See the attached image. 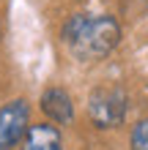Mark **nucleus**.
Masks as SVG:
<instances>
[{
	"mask_svg": "<svg viewBox=\"0 0 148 150\" xmlns=\"http://www.w3.org/2000/svg\"><path fill=\"white\" fill-rule=\"evenodd\" d=\"M22 150H63V139L60 131L52 123H36L28 128L22 139Z\"/></svg>",
	"mask_w": 148,
	"mask_h": 150,
	"instance_id": "5",
	"label": "nucleus"
},
{
	"mask_svg": "<svg viewBox=\"0 0 148 150\" xmlns=\"http://www.w3.org/2000/svg\"><path fill=\"white\" fill-rule=\"evenodd\" d=\"M41 109L49 120L60 123V126H66V123L74 120V104H71V96H69L63 87H49L44 90L41 96Z\"/></svg>",
	"mask_w": 148,
	"mask_h": 150,
	"instance_id": "4",
	"label": "nucleus"
},
{
	"mask_svg": "<svg viewBox=\"0 0 148 150\" xmlns=\"http://www.w3.org/2000/svg\"><path fill=\"white\" fill-rule=\"evenodd\" d=\"M129 142H132V150H148V117L145 120H137L134 126H132Z\"/></svg>",
	"mask_w": 148,
	"mask_h": 150,
	"instance_id": "6",
	"label": "nucleus"
},
{
	"mask_svg": "<svg viewBox=\"0 0 148 150\" xmlns=\"http://www.w3.org/2000/svg\"><path fill=\"white\" fill-rule=\"evenodd\" d=\"M77 60H102L121 41V28L110 14H71L60 30Z\"/></svg>",
	"mask_w": 148,
	"mask_h": 150,
	"instance_id": "1",
	"label": "nucleus"
},
{
	"mask_svg": "<svg viewBox=\"0 0 148 150\" xmlns=\"http://www.w3.org/2000/svg\"><path fill=\"white\" fill-rule=\"evenodd\" d=\"M129 96L124 87H96L88 98V117L96 128H115L124 123Z\"/></svg>",
	"mask_w": 148,
	"mask_h": 150,
	"instance_id": "2",
	"label": "nucleus"
},
{
	"mask_svg": "<svg viewBox=\"0 0 148 150\" xmlns=\"http://www.w3.org/2000/svg\"><path fill=\"white\" fill-rule=\"evenodd\" d=\"M30 128V107L25 98H14L0 107V150H14Z\"/></svg>",
	"mask_w": 148,
	"mask_h": 150,
	"instance_id": "3",
	"label": "nucleus"
}]
</instances>
